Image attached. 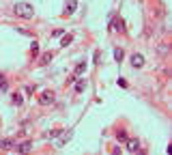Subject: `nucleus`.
I'll list each match as a JSON object with an SVG mask.
<instances>
[{"label": "nucleus", "mask_w": 172, "mask_h": 155, "mask_svg": "<svg viewBox=\"0 0 172 155\" xmlns=\"http://www.w3.org/2000/svg\"><path fill=\"white\" fill-rule=\"evenodd\" d=\"M13 13L17 15V17L30 20L32 15H35V9H32V4H28V2H15V7H13Z\"/></svg>", "instance_id": "1"}, {"label": "nucleus", "mask_w": 172, "mask_h": 155, "mask_svg": "<svg viewBox=\"0 0 172 155\" xmlns=\"http://www.w3.org/2000/svg\"><path fill=\"white\" fill-rule=\"evenodd\" d=\"M54 99H56V95H54V91H43L41 95L37 97V101L41 103V106H49V103H54Z\"/></svg>", "instance_id": "2"}, {"label": "nucleus", "mask_w": 172, "mask_h": 155, "mask_svg": "<svg viewBox=\"0 0 172 155\" xmlns=\"http://www.w3.org/2000/svg\"><path fill=\"white\" fill-rule=\"evenodd\" d=\"M71 136H73V131H71V129H69V131H60V140L56 142V147H58V149H60V147H65V145H67V142L71 140Z\"/></svg>", "instance_id": "3"}, {"label": "nucleus", "mask_w": 172, "mask_h": 155, "mask_svg": "<svg viewBox=\"0 0 172 155\" xmlns=\"http://www.w3.org/2000/svg\"><path fill=\"white\" fill-rule=\"evenodd\" d=\"M0 149H2V151H13V149H15V140L2 138V140H0Z\"/></svg>", "instance_id": "4"}, {"label": "nucleus", "mask_w": 172, "mask_h": 155, "mask_svg": "<svg viewBox=\"0 0 172 155\" xmlns=\"http://www.w3.org/2000/svg\"><path fill=\"white\" fill-rule=\"evenodd\" d=\"M75 9H77V2H75V0H65V15H71Z\"/></svg>", "instance_id": "5"}, {"label": "nucleus", "mask_w": 172, "mask_h": 155, "mask_svg": "<svg viewBox=\"0 0 172 155\" xmlns=\"http://www.w3.org/2000/svg\"><path fill=\"white\" fill-rule=\"evenodd\" d=\"M142 65H144V56H142V54H134V56H131V67L140 69Z\"/></svg>", "instance_id": "6"}, {"label": "nucleus", "mask_w": 172, "mask_h": 155, "mask_svg": "<svg viewBox=\"0 0 172 155\" xmlns=\"http://www.w3.org/2000/svg\"><path fill=\"white\" fill-rule=\"evenodd\" d=\"M15 151H17V153H28V151H32V142H22L19 147L15 145Z\"/></svg>", "instance_id": "7"}, {"label": "nucleus", "mask_w": 172, "mask_h": 155, "mask_svg": "<svg viewBox=\"0 0 172 155\" xmlns=\"http://www.w3.org/2000/svg\"><path fill=\"white\" fill-rule=\"evenodd\" d=\"M112 30L125 32V24H123V20H120V17H116V20H112Z\"/></svg>", "instance_id": "8"}, {"label": "nucleus", "mask_w": 172, "mask_h": 155, "mask_svg": "<svg viewBox=\"0 0 172 155\" xmlns=\"http://www.w3.org/2000/svg\"><path fill=\"white\" fill-rule=\"evenodd\" d=\"M125 142H127V151H131V153H136L140 149V142L138 140H125Z\"/></svg>", "instance_id": "9"}, {"label": "nucleus", "mask_w": 172, "mask_h": 155, "mask_svg": "<svg viewBox=\"0 0 172 155\" xmlns=\"http://www.w3.org/2000/svg\"><path fill=\"white\" fill-rule=\"evenodd\" d=\"M84 71H86V63H77V67L73 69V75H75V78H80L82 73H84Z\"/></svg>", "instance_id": "10"}, {"label": "nucleus", "mask_w": 172, "mask_h": 155, "mask_svg": "<svg viewBox=\"0 0 172 155\" xmlns=\"http://www.w3.org/2000/svg\"><path fill=\"white\" fill-rule=\"evenodd\" d=\"M123 56H125V52L120 47H116L114 50V58H116V63H120V60H123Z\"/></svg>", "instance_id": "11"}, {"label": "nucleus", "mask_w": 172, "mask_h": 155, "mask_svg": "<svg viewBox=\"0 0 172 155\" xmlns=\"http://www.w3.org/2000/svg\"><path fill=\"white\" fill-rule=\"evenodd\" d=\"M71 41H73V37H71V35H65V37H63V41H60V45H63V47H67Z\"/></svg>", "instance_id": "12"}, {"label": "nucleus", "mask_w": 172, "mask_h": 155, "mask_svg": "<svg viewBox=\"0 0 172 155\" xmlns=\"http://www.w3.org/2000/svg\"><path fill=\"white\" fill-rule=\"evenodd\" d=\"M30 54H32V58H35L37 54H39V43H37V41H32V45H30Z\"/></svg>", "instance_id": "13"}, {"label": "nucleus", "mask_w": 172, "mask_h": 155, "mask_svg": "<svg viewBox=\"0 0 172 155\" xmlns=\"http://www.w3.org/2000/svg\"><path fill=\"white\" fill-rule=\"evenodd\" d=\"M84 88H86V82H84V80H80V82L75 84V93H82Z\"/></svg>", "instance_id": "14"}, {"label": "nucleus", "mask_w": 172, "mask_h": 155, "mask_svg": "<svg viewBox=\"0 0 172 155\" xmlns=\"http://www.w3.org/2000/svg\"><path fill=\"white\" fill-rule=\"evenodd\" d=\"M52 58H54V54H52V52H45V54L41 56V63H49Z\"/></svg>", "instance_id": "15"}, {"label": "nucleus", "mask_w": 172, "mask_h": 155, "mask_svg": "<svg viewBox=\"0 0 172 155\" xmlns=\"http://www.w3.org/2000/svg\"><path fill=\"white\" fill-rule=\"evenodd\" d=\"M116 138H118V140H123V142H125V140H127V131H125V129H120L118 134H116Z\"/></svg>", "instance_id": "16"}, {"label": "nucleus", "mask_w": 172, "mask_h": 155, "mask_svg": "<svg viewBox=\"0 0 172 155\" xmlns=\"http://www.w3.org/2000/svg\"><path fill=\"white\" fill-rule=\"evenodd\" d=\"M22 101H24L22 95H13V103H15V106H22Z\"/></svg>", "instance_id": "17"}, {"label": "nucleus", "mask_w": 172, "mask_h": 155, "mask_svg": "<svg viewBox=\"0 0 172 155\" xmlns=\"http://www.w3.org/2000/svg\"><path fill=\"white\" fill-rule=\"evenodd\" d=\"M4 91H7V82L0 80V93H4Z\"/></svg>", "instance_id": "18"}, {"label": "nucleus", "mask_w": 172, "mask_h": 155, "mask_svg": "<svg viewBox=\"0 0 172 155\" xmlns=\"http://www.w3.org/2000/svg\"><path fill=\"white\" fill-rule=\"evenodd\" d=\"M0 80H4V75H2V73H0Z\"/></svg>", "instance_id": "19"}]
</instances>
